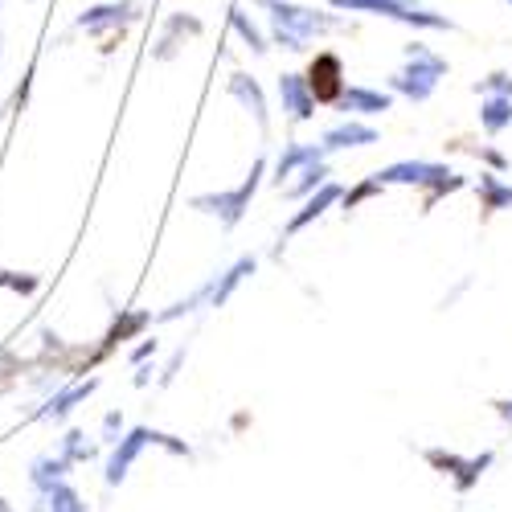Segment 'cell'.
Wrapping results in <instances>:
<instances>
[{"mask_svg": "<svg viewBox=\"0 0 512 512\" xmlns=\"http://www.w3.org/2000/svg\"><path fill=\"white\" fill-rule=\"evenodd\" d=\"M254 9H263L267 17L271 46L287 54H304L312 41H324L340 29H349V21L336 9H312V5H300V0H254Z\"/></svg>", "mask_w": 512, "mask_h": 512, "instance_id": "cell-1", "label": "cell"}, {"mask_svg": "<svg viewBox=\"0 0 512 512\" xmlns=\"http://www.w3.org/2000/svg\"><path fill=\"white\" fill-rule=\"evenodd\" d=\"M377 181L386 185V189H418L422 193V209L418 213H431L443 197H451V193H463L467 181L463 173H455L451 164H443V160H398V164H386V168H377Z\"/></svg>", "mask_w": 512, "mask_h": 512, "instance_id": "cell-2", "label": "cell"}, {"mask_svg": "<svg viewBox=\"0 0 512 512\" xmlns=\"http://www.w3.org/2000/svg\"><path fill=\"white\" fill-rule=\"evenodd\" d=\"M451 74V62L439 54V50H431L426 41H406L402 46V66L386 78V87L394 91V95H402V99H410V103H426L435 91H439V82Z\"/></svg>", "mask_w": 512, "mask_h": 512, "instance_id": "cell-3", "label": "cell"}, {"mask_svg": "<svg viewBox=\"0 0 512 512\" xmlns=\"http://www.w3.org/2000/svg\"><path fill=\"white\" fill-rule=\"evenodd\" d=\"M263 177H267V156L254 160V164H250V173H246L234 189L197 193L189 205H193L197 213H205V218H213L222 230H238V226H242V218L250 213V201L259 197V189H263Z\"/></svg>", "mask_w": 512, "mask_h": 512, "instance_id": "cell-4", "label": "cell"}, {"mask_svg": "<svg viewBox=\"0 0 512 512\" xmlns=\"http://www.w3.org/2000/svg\"><path fill=\"white\" fill-rule=\"evenodd\" d=\"M328 9L336 13H365V17H381V21H394L406 29H426V33H455L459 25L431 9V5H418V0H328Z\"/></svg>", "mask_w": 512, "mask_h": 512, "instance_id": "cell-5", "label": "cell"}, {"mask_svg": "<svg viewBox=\"0 0 512 512\" xmlns=\"http://www.w3.org/2000/svg\"><path fill=\"white\" fill-rule=\"evenodd\" d=\"M148 447H164L168 455H181V459L193 455V447H189L185 439H177V435L152 431V426H132V431H123V439H119V443L111 447V455H107V472H103L107 488H119L127 476H132V467L140 463V455H144Z\"/></svg>", "mask_w": 512, "mask_h": 512, "instance_id": "cell-6", "label": "cell"}, {"mask_svg": "<svg viewBox=\"0 0 512 512\" xmlns=\"http://www.w3.org/2000/svg\"><path fill=\"white\" fill-rule=\"evenodd\" d=\"M422 459L435 467L443 480H451V488L459 496H467L472 488H480L484 472L492 467L496 451H480V455H459V451H447V447H422Z\"/></svg>", "mask_w": 512, "mask_h": 512, "instance_id": "cell-7", "label": "cell"}, {"mask_svg": "<svg viewBox=\"0 0 512 512\" xmlns=\"http://www.w3.org/2000/svg\"><path fill=\"white\" fill-rule=\"evenodd\" d=\"M140 17H144V13H140L136 0H107V5H91L87 13H78V17H74V29L91 33V37H107L103 54H111L115 41L127 33V25H136Z\"/></svg>", "mask_w": 512, "mask_h": 512, "instance_id": "cell-8", "label": "cell"}, {"mask_svg": "<svg viewBox=\"0 0 512 512\" xmlns=\"http://www.w3.org/2000/svg\"><path fill=\"white\" fill-rule=\"evenodd\" d=\"M226 95L254 119V127H259L263 136H271V103H267V91H263V82L246 74V70H234L226 78Z\"/></svg>", "mask_w": 512, "mask_h": 512, "instance_id": "cell-9", "label": "cell"}, {"mask_svg": "<svg viewBox=\"0 0 512 512\" xmlns=\"http://www.w3.org/2000/svg\"><path fill=\"white\" fill-rule=\"evenodd\" d=\"M304 78H308V87H312L316 103H324V107H332V103L340 99V91L349 87V78H345V62H340V54H332V50H320V54L308 62Z\"/></svg>", "mask_w": 512, "mask_h": 512, "instance_id": "cell-10", "label": "cell"}, {"mask_svg": "<svg viewBox=\"0 0 512 512\" xmlns=\"http://www.w3.org/2000/svg\"><path fill=\"white\" fill-rule=\"evenodd\" d=\"M394 99L398 95L390 87H365V82H353V87L340 91V99L332 103V111L353 115V119H373V115L394 111Z\"/></svg>", "mask_w": 512, "mask_h": 512, "instance_id": "cell-11", "label": "cell"}, {"mask_svg": "<svg viewBox=\"0 0 512 512\" xmlns=\"http://www.w3.org/2000/svg\"><path fill=\"white\" fill-rule=\"evenodd\" d=\"M275 95H279V107H283V115H287V123H312L316 119V95H312V87H308V78L304 74H295V70H287V74H279V82H275Z\"/></svg>", "mask_w": 512, "mask_h": 512, "instance_id": "cell-12", "label": "cell"}, {"mask_svg": "<svg viewBox=\"0 0 512 512\" xmlns=\"http://www.w3.org/2000/svg\"><path fill=\"white\" fill-rule=\"evenodd\" d=\"M340 193H345V189H340L336 181H328V185H320L312 197H304V201H300V209H295L291 218H287V226H283V242H291L295 234H304L312 222H320V218H324L328 209H336V205H340Z\"/></svg>", "mask_w": 512, "mask_h": 512, "instance_id": "cell-13", "label": "cell"}, {"mask_svg": "<svg viewBox=\"0 0 512 512\" xmlns=\"http://www.w3.org/2000/svg\"><path fill=\"white\" fill-rule=\"evenodd\" d=\"M320 144H324L328 156H332V152H349V148H373V144H381V132H377L373 123H365V119L345 115V119L332 123L328 132L320 136Z\"/></svg>", "mask_w": 512, "mask_h": 512, "instance_id": "cell-14", "label": "cell"}, {"mask_svg": "<svg viewBox=\"0 0 512 512\" xmlns=\"http://www.w3.org/2000/svg\"><path fill=\"white\" fill-rule=\"evenodd\" d=\"M95 390H99V377H87V381H74V386H62V390H54L46 402H41V410H37L33 418H37V422H66Z\"/></svg>", "mask_w": 512, "mask_h": 512, "instance_id": "cell-15", "label": "cell"}, {"mask_svg": "<svg viewBox=\"0 0 512 512\" xmlns=\"http://www.w3.org/2000/svg\"><path fill=\"white\" fill-rule=\"evenodd\" d=\"M316 160H328V152H324V144H304V140H287L283 148H279V156H275V164H271V181L283 189L300 168H308V164H316Z\"/></svg>", "mask_w": 512, "mask_h": 512, "instance_id": "cell-16", "label": "cell"}, {"mask_svg": "<svg viewBox=\"0 0 512 512\" xmlns=\"http://www.w3.org/2000/svg\"><path fill=\"white\" fill-rule=\"evenodd\" d=\"M201 33H205V25H201L193 13H173V17L164 21L160 41L152 46V58H156V62H173V58L181 54L185 41H193V37H201Z\"/></svg>", "mask_w": 512, "mask_h": 512, "instance_id": "cell-17", "label": "cell"}, {"mask_svg": "<svg viewBox=\"0 0 512 512\" xmlns=\"http://www.w3.org/2000/svg\"><path fill=\"white\" fill-rule=\"evenodd\" d=\"M156 324V316L152 312H144V308H119V316H115V324L107 328V336H103V345L95 349V361H103V357H111L119 345H127V340H136L144 328H152Z\"/></svg>", "mask_w": 512, "mask_h": 512, "instance_id": "cell-18", "label": "cell"}, {"mask_svg": "<svg viewBox=\"0 0 512 512\" xmlns=\"http://www.w3.org/2000/svg\"><path fill=\"white\" fill-rule=\"evenodd\" d=\"M259 271V254H238V259L226 267V271H218L213 275V291H209V308H226L234 295H238V287Z\"/></svg>", "mask_w": 512, "mask_h": 512, "instance_id": "cell-19", "label": "cell"}, {"mask_svg": "<svg viewBox=\"0 0 512 512\" xmlns=\"http://www.w3.org/2000/svg\"><path fill=\"white\" fill-rule=\"evenodd\" d=\"M476 201H480L484 218L512 209V181H504L496 168H480V177H476Z\"/></svg>", "mask_w": 512, "mask_h": 512, "instance_id": "cell-20", "label": "cell"}, {"mask_svg": "<svg viewBox=\"0 0 512 512\" xmlns=\"http://www.w3.org/2000/svg\"><path fill=\"white\" fill-rule=\"evenodd\" d=\"M70 459L66 455H37L33 463H29V484H33V492L37 496H46L54 484H62L66 476H70Z\"/></svg>", "mask_w": 512, "mask_h": 512, "instance_id": "cell-21", "label": "cell"}, {"mask_svg": "<svg viewBox=\"0 0 512 512\" xmlns=\"http://www.w3.org/2000/svg\"><path fill=\"white\" fill-rule=\"evenodd\" d=\"M230 29L242 37V46H246L254 58H267V54H271V37L263 33V25L254 21L242 5H234V9H230Z\"/></svg>", "mask_w": 512, "mask_h": 512, "instance_id": "cell-22", "label": "cell"}, {"mask_svg": "<svg viewBox=\"0 0 512 512\" xmlns=\"http://www.w3.org/2000/svg\"><path fill=\"white\" fill-rule=\"evenodd\" d=\"M332 181V168H328V160H316V164H308V168H300L287 185H283V197L287 201H304V197H312L320 185H328Z\"/></svg>", "mask_w": 512, "mask_h": 512, "instance_id": "cell-23", "label": "cell"}, {"mask_svg": "<svg viewBox=\"0 0 512 512\" xmlns=\"http://www.w3.org/2000/svg\"><path fill=\"white\" fill-rule=\"evenodd\" d=\"M480 127L488 136H500L512 127V99L508 95H480Z\"/></svg>", "mask_w": 512, "mask_h": 512, "instance_id": "cell-24", "label": "cell"}, {"mask_svg": "<svg viewBox=\"0 0 512 512\" xmlns=\"http://www.w3.org/2000/svg\"><path fill=\"white\" fill-rule=\"evenodd\" d=\"M99 439L95 435H87V431H66V439H62V451L58 455H66L74 467L78 463H91V459H99Z\"/></svg>", "mask_w": 512, "mask_h": 512, "instance_id": "cell-25", "label": "cell"}, {"mask_svg": "<svg viewBox=\"0 0 512 512\" xmlns=\"http://www.w3.org/2000/svg\"><path fill=\"white\" fill-rule=\"evenodd\" d=\"M381 193H386V185L377 181V173H373V177H361L353 189L340 193V213H345V218H349V213H357L365 201H373V197H381Z\"/></svg>", "mask_w": 512, "mask_h": 512, "instance_id": "cell-26", "label": "cell"}, {"mask_svg": "<svg viewBox=\"0 0 512 512\" xmlns=\"http://www.w3.org/2000/svg\"><path fill=\"white\" fill-rule=\"evenodd\" d=\"M41 500H46V512H91V504L82 500V492H78L74 484H66V480L54 484Z\"/></svg>", "mask_w": 512, "mask_h": 512, "instance_id": "cell-27", "label": "cell"}, {"mask_svg": "<svg viewBox=\"0 0 512 512\" xmlns=\"http://www.w3.org/2000/svg\"><path fill=\"white\" fill-rule=\"evenodd\" d=\"M472 91H476V95H508V99H512V70H492V74H484Z\"/></svg>", "mask_w": 512, "mask_h": 512, "instance_id": "cell-28", "label": "cell"}, {"mask_svg": "<svg viewBox=\"0 0 512 512\" xmlns=\"http://www.w3.org/2000/svg\"><path fill=\"white\" fill-rule=\"evenodd\" d=\"M0 287H5V291H17V295H33V291L41 287V275H21V271L0 267Z\"/></svg>", "mask_w": 512, "mask_h": 512, "instance_id": "cell-29", "label": "cell"}, {"mask_svg": "<svg viewBox=\"0 0 512 512\" xmlns=\"http://www.w3.org/2000/svg\"><path fill=\"white\" fill-rule=\"evenodd\" d=\"M123 431H127V422H123V410H107V418H103V431H99V443L115 447V443L123 439Z\"/></svg>", "mask_w": 512, "mask_h": 512, "instance_id": "cell-30", "label": "cell"}, {"mask_svg": "<svg viewBox=\"0 0 512 512\" xmlns=\"http://www.w3.org/2000/svg\"><path fill=\"white\" fill-rule=\"evenodd\" d=\"M463 152H472L484 168H496V173H508V156L500 152V148H492V144H480V148H463Z\"/></svg>", "mask_w": 512, "mask_h": 512, "instance_id": "cell-31", "label": "cell"}, {"mask_svg": "<svg viewBox=\"0 0 512 512\" xmlns=\"http://www.w3.org/2000/svg\"><path fill=\"white\" fill-rule=\"evenodd\" d=\"M156 353H160V340H156V336H140V345L127 353V361H132V365H144V361H152Z\"/></svg>", "mask_w": 512, "mask_h": 512, "instance_id": "cell-32", "label": "cell"}, {"mask_svg": "<svg viewBox=\"0 0 512 512\" xmlns=\"http://www.w3.org/2000/svg\"><path fill=\"white\" fill-rule=\"evenodd\" d=\"M185 357H189V345H181L173 357H168V365L160 369V386H173V381H177V369L185 365Z\"/></svg>", "mask_w": 512, "mask_h": 512, "instance_id": "cell-33", "label": "cell"}, {"mask_svg": "<svg viewBox=\"0 0 512 512\" xmlns=\"http://www.w3.org/2000/svg\"><path fill=\"white\" fill-rule=\"evenodd\" d=\"M492 410H496V418L508 426V431H512V398H496L492 402Z\"/></svg>", "mask_w": 512, "mask_h": 512, "instance_id": "cell-34", "label": "cell"}, {"mask_svg": "<svg viewBox=\"0 0 512 512\" xmlns=\"http://www.w3.org/2000/svg\"><path fill=\"white\" fill-rule=\"evenodd\" d=\"M136 369H140V373H136L132 381H136V386L144 390V386H148V381H152V373H156V365H148V361H144V365H136Z\"/></svg>", "mask_w": 512, "mask_h": 512, "instance_id": "cell-35", "label": "cell"}, {"mask_svg": "<svg viewBox=\"0 0 512 512\" xmlns=\"http://www.w3.org/2000/svg\"><path fill=\"white\" fill-rule=\"evenodd\" d=\"M0 512H17V508H13V504H9L5 496H0Z\"/></svg>", "mask_w": 512, "mask_h": 512, "instance_id": "cell-36", "label": "cell"}, {"mask_svg": "<svg viewBox=\"0 0 512 512\" xmlns=\"http://www.w3.org/2000/svg\"><path fill=\"white\" fill-rule=\"evenodd\" d=\"M504 5H508V9H512V0H504Z\"/></svg>", "mask_w": 512, "mask_h": 512, "instance_id": "cell-37", "label": "cell"}, {"mask_svg": "<svg viewBox=\"0 0 512 512\" xmlns=\"http://www.w3.org/2000/svg\"><path fill=\"white\" fill-rule=\"evenodd\" d=\"M0 46H5V41H0ZM0 54H5V50H0Z\"/></svg>", "mask_w": 512, "mask_h": 512, "instance_id": "cell-38", "label": "cell"}]
</instances>
